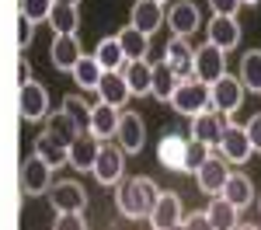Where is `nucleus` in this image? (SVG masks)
<instances>
[{
    "mask_svg": "<svg viewBox=\"0 0 261 230\" xmlns=\"http://www.w3.org/2000/svg\"><path fill=\"white\" fill-rule=\"evenodd\" d=\"M157 195H161L157 182L146 178V174H136V178H129V182L119 185V192H115V209H119L125 220H146L153 202H157Z\"/></svg>",
    "mask_w": 261,
    "mask_h": 230,
    "instance_id": "1",
    "label": "nucleus"
},
{
    "mask_svg": "<svg viewBox=\"0 0 261 230\" xmlns=\"http://www.w3.org/2000/svg\"><path fill=\"white\" fill-rule=\"evenodd\" d=\"M171 108L178 112V115H195V112H205L209 108V84H202L199 77H185L178 81L174 87V94H171Z\"/></svg>",
    "mask_w": 261,
    "mask_h": 230,
    "instance_id": "2",
    "label": "nucleus"
},
{
    "mask_svg": "<svg viewBox=\"0 0 261 230\" xmlns=\"http://www.w3.org/2000/svg\"><path fill=\"white\" fill-rule=\"evenodd\" d=\"M91 174H94V182L105 188H112V185H119L122 182V174H125V154H122V146L115 143H101L98 150V157H94V167H91Z\"/></svg>",
    "mask_w": 261,
    "mask_h": 230,
    "instance_id": "3",
    "label": "nucleus"
},
{
    "mask_svg": "<svg viewBox=\"0 0 261 230\" xmlns=\"http://www.w3.org/2000/svg\"><path fill=\"white\" fill-rule=\"evenodd\" d=\"M244 84L241 77H233V73H223L220 81L209 84V108H216V112H223V115H233L237 108H241L244 101Z\"/></svg>",
    "mask_w": 261,
    "mask_h": 230,
    "instance_id": "4",
    "label": "nucleus"
},
{
    "mask_svg": "<svg viewBox=\"0 0 261 230\" xmlns=\"http://www.w3.org/2000/svg\"><path fill=\"white\" fill-rule=\"evenodd\" d=\"M220 157L226 164H244V161H251V154H254V146H251V136H247V129L237 122H226L223 125V136H220Z\"/></svg>",
    "mask_w": 261,
    "mask_h": 230,
    "instance_id": "5",
    "label": "nucleus"
},
{
    "mask_svg": "<svg viewBox=\"0 0 261 230\" xmlns=\"http://www.w3.org/2000/svg\"><path fill=\"white\" fill-rule=\"evenodd\" d=\"M226 178H230V164L223 161L220 154H209V157L195 167V185H199L202 195H220Z\"/></svg>",
    "mask_w": 261,
    "mask_h": 230,
    "instance_id": "6",
    "label": "nucleus"
},
{
    "mask_svg": "<svg viewBox=\"0 0 261 230\" xmlns=\"http://www.w3.org/2000/svg\"><path fill=\"white\" fill-rule=\"evenodd\" d=\"M223 73H226V53L220 45H213V42L199 45L195 49V77L202 84H213V81H220Z\"/></svg>",
    "mask_w": 261,
    "mask_h": 230,
    "instance_id": "7",
    "label": "nucleus"
},
{
    "mask_svg": "<svg viewBox=\"0 0 261 230\" xmlns=\"http://www.w3.org/2000/svg\"><path fill=\"white\" fill-rule=\"evenodd\" d=\"M164 21H167V28L178 39H188V35H195V28H202V11L192 0H178V4H171V11H167Z\"/></svg>",
    "mask_w": 261,
    "mask_h": 230,
    "instance_id": "8",
    "label": "nucleus"
},
{
    "mask_svg": "<svg viewBox=\"0 0 261 230\" xmlns=\"http://www.w3.org/2000/svg\"><path fill=\"white\" fill-rule=\"evenodd\" d=\"M226 122H230V119H226L223 112H216V108L195 112V115H192V140H199V143H205V146H216Z\"/></svg>",
    "mask_w": 261,
    "mask_h": 230,
    "instance_id": "9",
    "label": "nucleus"
},
{
    "mask_svg": "<svg viewBox=\"0 0 261 230\" xmlns=\"http://www.w3.org/2000/svg\"><path fill=\"white\" fill-rule=\"evenodd\" d=\"M115 140H119L122 154H140L146 143V125L136 112H119V129H115Z\"/></svg>",
    "mask_w": 261,
    "mask_h": 230,
    "instance_id": "10",
    "label": "nucleus"
},
{
    "mask_svg": "<svg viewBox=\"0 0 261 230\" xmlns=\"http://www.w3.org/2000/svg\"><path fill=\"white\" fill-rule=\"evenodd\" d=\"M53 185V167L45 164L42 157H28L24 164H21V188H24V195H45Z\"/></svg>",
    "mask_w": 261,
    "mask_h": 230,
    "instance_id": "11",
    "label": "nucleus"
},
{
    "mask_svg": "<svg viewBox=\"0 0 261 230\" xmlns=\"http://www.w3.org/2000/svg\"><path fill=\"white\" fill-rule=\"evenodd\" d=\"M45 115H49V91L39 81H24L21 84V119L42 122Z\"/></svg>",
    "mask_w": 261,
    "mask_h": 230,
    "instance_id": "12",
    "label": "nucleus"
},
{
    "mask_svg": "<svg viewBox=\"0 0 261 230\" xmlns=\"http://www.w3.org/2000/svg\"><path fill=\"white\" fill-rule=\"evenodd\" d=\"M181 216H185L181 199L174 195V192H161L146 220H150V227H153V230H171V227H178V223H181Z\"/></svg>",
    "mask_w": 261,
    "mask_h": 230,
    "instance_id": "13",
    "label": "nucleus"
},
{
    "mask_svg": "<svg viewBox=\"0 0 261 230\" xmlns=\"http://www.w3.org/2000/svg\"><path fill=\"white\" fill-rule=\"evenodd\" d=\"M49 199H53L56 213H84V206H87V192L77 182H56V185H49Z\"/></svg>",
    "mask_w": 261,
    "mask_h": 230,
    "instance_id": "14",
    "label": "nucleus"
},
{
    "mask_svg": "<svg viewBox=\"0 0 261 230\" xmlns=\"http://www.w3.org/2000/svg\"><path fill=\"white\" fill-rule=\"evenodd\" d=\"M164 63L178 73L181 81H185V77H195V49L188 45V39H178V35H174V39L167 42V49H164Z\"/></svg>",
    "mask_w": 261,
    "mask_h": 230,
    "instance_id": "15",
    "label": "nucleus"
},
{
    "mask_svg": "<svg viewBox=\"0 0 261 230\" xmlns=\"http://www.w3.org/2000/svg\"><path fill=\"white\" fill-rule=\"evenodd\" d=\"M205 32H209V42L220 45L223 53H230V49L241 45V24L230 14H213V21L205 24Z\"/></svg>",
    "mask_w": 261,
    "mask_h": 230,
    "instance_id": "16",
    "label": "nucleus"
},
{
    "mask_svg": "<svg viewBox=\"0 0 261 230\" xmlns=\"http://www.w3.org/2000/svg\"><path fill=\"white\" fill-rule=\"evenodd\" d=\"M98 150H101V140H98V136L81 133L73 143L66 146V164L77 167V171H91V167H94V157H98Z\"/></svg>",
    "mask_w": 261,
    "mask_h": 230,
    "instance_id": "17",
    "label": "nucleus"
},
{
    "mask_svg": "<svg viewBox=\"0 0 261 230\" xmlns=\"http://www.w3.org/2000/svg\"><path fill=\"white\" fill-rule=\"evenodd\" d=\"M164 4H157V0H136L133 4V14H129V24L133 28H140L143 35H153L157 28L164 24Z\"/></svg>",
    "mask_w": 261,
    "mask_h": 230,
    "instance_id": "18",
    "label": "nucleus"
},
{
    "mask_svg": "<svg viewBox=\"0 0 261 230\" xmlns=\"http://www.w3.org/2000/svg\"><path fill=\"white\" fill-rule=\"evenodd\" d=\"M84 56L81 42H77V35H56L53 39V49H49V60H53V66L56 70H63V73H70L73 70V63Z\"/></svg>",
    "mask_w": 261,
    "mask_h": 230,
    "instance_id": "19",
    "label": "nucleus"
},
{
    "mask_svg": "<svg viewBox=\"0 0 261 230\" xmlns=\"http://www.w3.org/2000/svg\"><path fill=\"white\" fill-rule=\"evenodd\" d=\"M115 129H119V108H112V105H105V101L91 105V125H87V133L105 143V140L115 136Z\"/></svg>",
    "mask_w": 261,
    "mask_h": 230,
    "instance_id": "20",
    "label": "nucleus"
},
{
    "mask_svg": "<svg viewBox=\"0 0 261 230\" xmlns=\"http://www.w3.org/2000/svg\"><path fill=\"white\" fill-rule=\"evenodd\" d=\"M98 98H101L105 105H112V108H122V105L133 98V94H129V84H125V77H122V70L101 73V81H98Z\"/></svg>",
    "mask_w": 261,
    "mask_h": 230,
    "instance_id": "21",
    "label": "nucleus"
},
{
    "mask_svg": "<svg viewBox=\"0 0 261 230\" xmlns=\"http://www.w3.org/2000/svg\"><path fill=\"white\" fill-rule=\"evenodd\" d=\"M220 195L230 202V206L247 209V206H251V199H254V185H251V178H247V174L230 171V178L223 182V192H220Z\"/></svg>",
    "mask_w": 261,
    "mask_h": 230,
    "instance_id": "22",
    "label": "nucleus"
},
{
    "mask_svg": "<svg viewBox=\"0 0 261 230\" xmlns=\"http://www.w3.org/2000/svg\"><path fill=\"white\" fill-rule=\"evenodd\" d=\"M122 77L129 84V94L133 98H143V94H150V81H153V66L146 60H129L122 66Z\"/></svg>",
    "mask_w": 261,
    "mask_h": 230,
    "instance_id": "23",
    "label": "nucleus"
},
{
    "mask_svg": "<svg viewBox=\"0 0 261 230\" xmlns=\"http://www.w3.org/2000/svg\"><path fill=\"white\" fill-rule=\"evenodd\" d=\"M185 146H188L185 136L167 133V136L161 140V146H157V161H161V167H167V171H185Z\"/></svg>",
    "mask_w": 261,
    "mask_h": 230,
    "instance_id": "24",
    "label": "nucleus"
},
{
    "mask_svg": "<svg viewBox=\"0 0 261 230\" xmlns=\"http://www.w3.org/2000/svg\"><path fill=\"white\" fill-rule=\"evenodd\" d=\"M49 24H53V35H77V28H81V11H77V4H53V11H49Z\"/></svg>",
    "mask_w": 261,
    "mask_h": 230,
    "instance_id": "25",
    "label": "nucleus"
},
{
    "mask_svg": "<svg viewBox=\"0 0 261 230\" xmlns=\"http://www.w3.org/2000/svg\"><path fill=\"white\" fill-rule=\"evenodd\" d=\"M94 60H98V66L105 70V73H112V70H122L125 66V53H122V45H119V39L115 35H108V39H101L98 45H94V53H91Z\"/></svg>",
    "mask_w": 261,
    "mask_h": 230,
    "instance_id": "26",
    "label": "nucleus"
},
{
    "mask_svg": "<svg viewBox=\"0 0 261 230\" xmlns=\"http://www.w3.org/2000/svg\"><path fill=\"white\" fill-rule=\"evenodd\" d=\"M241 209L230 206L223 195H213V202H209V209H205V216H209V223H213V230H237V216Z\"/></svg>",
    "mask_w": 261,
    "mask_h": 230,
    "instance_id": "27",
    "label": "nucleus"
},
{
    "mask_svg": "<svg viewBox=\"0 0 261 230\" xmlns=\"http://www.w3.org/2000/svg\"><path fill=\"white\" fill-rule=\"evenodd\" d=\"M115 39H119L122 53H125V60H146V53H150V35H143L140 28L125 24Z\"/></svg>",
    "mask_w": 261,
    "mask_h": 230,
    "instance_id": "28",
    "label": "nucleus"
},
{
    "mask_svg": "<svg viewBox=\"0 0 261 230\" xmlns=\"http://www.w3.org/2000/svg\"><path fill=\"white\" fill-rule=\"evenodd\" d=\"M178 73H174V70H171V66H167V63H157V66H153V81H150V94H153V98H157V101H171V94H174V87H178Z\"/></svg>",
    "mask_w": 261,
    "mask_h": 230,
    "instance_id": "29",
    "label": "nucleus"
},
{
    "mask_svg": "<svg viewBox=\"0 0 261 230\" xmlns=\"http://www.w3.org/2000/svg\"><path fill=\"white\" fill-rule=\"evenodd\" d=\"M237 77H241L244 91H251V94H261V49H251V53H244Z\"/></svg>",
    "mask_w": 261,
    "mask_h": 230,
    "instance_id": "30",
    "label": "nucleus"
},
{
    "mask_svg": "<svg viewBox=\"0 0 261 230\" xmlns=\"http://www.w3.org/2000/svg\"><path fill=\"white\" fill-rule=\"evenodd\" d=\"M101 73H105V70L98 66V60H94V56H81V60L73 63V70H70L73 84H77V87H84V91H98Z\"/></svg>",
    "mask_w": 261,
    "mask_h": 230,
    "instance_id": "31",
    "label": "nucleus"
},
{
    "mask_svg": "<svg viewBox=\"0 0 261 230\" xmlns=\"http://www.w3.org/2000/svg\"><path fill=\"white\" fill-rule=\"evenodd\" d=\"M45 136H53V140H56L60 146H70L73 140H77V136H81V129L70 122V115H66V112L60 108L56 115H49V122H45Z\"/></svg>",
    "mask_w": 261,
    "mask_h": 230,
    "instance_id": "32",
    "label": "nucleus"
},
{
    "mask_svg": "<svg viewBox=\"0 0 261 230\" xmlns=\"http://www.w3.org/2000/svg\"><path fill=\"white\" fill-rule=\"evenodd\" d=\"M32 154H35V157H42L49 167H63V164H66V146H60L53 136H45V133H42V136H35Z\"/></svg>",
    "mask_w": 261,
    "mask_h": 230,
    "instance_id": "33",
    "label": "nucleus"
},
{
    "mask_svg": "<svg viewBox=\"0 0 261 230\" xmlns=\"http://www.w3.org/2000/svg\"><path fill=\"white\" fill-rule=\"evenodd\" d=\"M63 112L70 115V122L77 125L81 133H87V125H91V105L84 101L81 94H66L63 98Z\"/></svg>",
    "mask_w": 261,
    "mask_h": 230,
    "instance_id": "34",
    "label": "nucleus"
},
{
    "mask_svg": "<svg viewBox=\"0 0 261 230\" xmlns=\"http://www.w3.org/2000/svg\"><path fill=\"white\" fill-rule=\"evenodd\" d=\"M209 154H213V146L199 143V140H188V146H185V171H181V174H195V167H199Z\"/></svg>",
    "mask_w": 261,
    "mask_h": 230,
    "instance_id": "35",
    "label": "nucleus"
},
{
    "mask_svg": "<svg viewBox=\"0 0 261 230\" xmlns=\"http://www.w3.org/2000/svg\"><path fill=\"white\" fill-rule=\"evenodd\" d=\"M53 4L56 0H18V14H24L28 21H45L49 18V11H53Z\"/></svg>",
    "mask_w": 261,
    "mask_h": 230,
    "instance_id": "36",
    "label": "nucleus"
},
{
    "mask_svg": "<svg viewBox=\"0 0 261 230\" xmlns=\"http://www.w3.org/2000/svg\"><path fill=\"white\" fill-rule=\"evenodd\" d=\"M53 230H87V220H84V213H56Z\"/></svg>",
    "mask_w": 261,
    "mask_h": 230,
    "instance_id": "37",
    "label": "nucleus"
},
{
    "mask_svg": "<svg viewBox=\"0 0 261 230\" xmlns=\"http://www.w3.org/2000/svg\"><path fill=\"white\" fill-rule=\"evenodd\" d=\"M32 35H35V21H28L24 14H18V49H21V53L28 49Z\"/></svg>",
    "mask_w": 261,
    "mask_h": 230,
    "instance_id": "38",
    "label": "nucleus"
},
{
    "mask_svg": "<svg viewBox=\"0 0 261 230\" xmlns=\"http://www.w3.org/2000/svg\"><path fill=\"white\" fill-rule=\"evenodd\" d=\"M181 227H185V230H213V223H209V216H205V209H202V213H188V216H181Z\"/></svg>",
    "mask_w": 261,
    "mask_h": 230,
    "instance_id": "39",
    "label": "nucleus"
},
{
    "mask_svg": "<svg viewBox=\"0 0 261 230\" xmlns=\"http://www.w3.org/2000/svg\"><path fill=\"white\" fill-rule=\"evenodd\" d=\"M209 7H213V14H230V18H237V11H241L244 4L241 0H209Z\"/></svg>",
    "mask_w": 261,
    "mask_h": 230,
    "instance_id": "40",
    "label": "nucleus"
},
{
    "mask_svg": "<svg viewBox=\"0 0 261 230\" xmlns=\"http://www.w3.org/2000/svg\"><path fill=\"white\" fill-rule=\"evenodd\" d=\"M244 129H247V136H251L254 154H261V112H258V115H251V122L244 125Z\"/></svg>",
    "mask_w": 261,
    "mask_h": 230,
    "instance_id": "41",
    "label": "nucleus"
},
{
    "mask_svg": "<svg viewBox=\"0 0 261 230\" xmlns=\"http://www.w3.org/2000/svg\"><path fill=\"white\" fill-rule=\"evenodd\" d=\"M18 77H21V84L32 81V77H28V66H24V60H18Z\"/></svg>",
    "mask_w": 261,
    "mask_h": 230,
    "instance_id": "42",
    "label": "nucleus"
},
{
    "mask_svg": "<svg viewBox=\"0 0 261 230\" xmlns=\"http://www.w3.org/2000/svg\"><path fill=\"white\" fill-rule=\"evenodd\" d=\"M237 230H261V227H254V223H244L241 227V223H237Z\"/></svg>",
    "mask_w": 261,
    "mask_h": 230,
    "instance_id": "43",
    "label": "nucleus"
},
{
    "mask_svg": "<svg viewBox=\"0 0 261 230\" xmlns=\"http://www.w3.org/2000/svg\"><path fill=\"white\" fill-rule=\"evenodd\" d=\"M60 4H81V0H60Z\"/></svg>",
    "mask_w": 261,
    "mask_h": 230,
    "instance_id": "44",
    "label": "nucleus"
},
{
    "mask_svg": "<svg viewBox=\"0 0 261 230\" xmlns=\"http://www.w3.org/2000/svg\"><path fill=\"white\" fill-rule=\"evenodd\" d=\"M241 4H251V7H254V4H258V0H241Z\"/></svg>",
    "mask_w": 261,
    "mask_h": 230,
    "instance_id": "45",
    "label": "nucleus"
},
{
    "mask_svg": "<svg viewBox=\"0 0 261 230\" xmlns=\"http://www.w3.org/2000/svg\"><path fill=\"white\" fill-rule=\"evenodd\" d=\"M171 230H185V227H181V223H178V227H171Z\"/></svg>",
    "mask_w": 261,
    "mask_h": 230,
    "instance_id": "46",
    "label": "nucleus"
},
{
    "mask_svg": "<svg viewBox=\"0 0 261 230\" xmlns=\"http://www.w3.org/2000/svg\"><path fill=\"white\" fill-rule=\"evenodd\" d=\"M258 209H261V199H258Z\"/></svg>",
    "mask_w": 261,
    "mask_h": 230,
    "instance_id": "47",
    "label": "nucleus"
},
{
    "mask_svg": "<svg viewBox=\"0 0 261 230\" xmlns=\"http://www.w3.org/2000/svg\"><path fill=\"white\" fill-rule=\"evenodd\" d=\"M157 4H164V0H157Z\"/></svg>",
    "mask_w": 261,
    "mask_h": 230,
    "instance_id": "48",
    "label": "nucleus"
}]
</instances>
